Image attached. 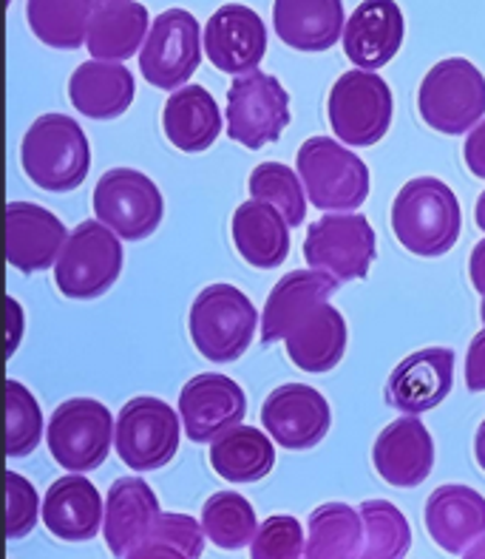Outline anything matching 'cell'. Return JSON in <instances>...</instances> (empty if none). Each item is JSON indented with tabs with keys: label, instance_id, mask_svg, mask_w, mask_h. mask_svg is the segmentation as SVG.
I'll return each instance as SVG.
<instances>
[{
	"label": "cell",
	"instance_id": "obj_1",
	"mask_svg": "<svg viewBox=\"0 0 485 559\" xmlns=\"http://www.w3.org/2000/svg\"><path fill=\"white\" fill-rule=\"evenodd\" d=\"M463 227L460 202L449 185L435 177L412 179L394 197L392 230L409 253L435 259L454 248Z\"/></svg>",
	"mask_w": 485,
	"mask_h": 559
},
{
	"label": "cell",
	"instance_id": "obj_2",
	"mask_svg": "<svg viewBox=\"0 0 485 559\" xmlns=\"http://www.w3.org/2000/svg\"><path fill=\"white\" fill-rule=\"evenodd\" d=\"M21 163L26 177L49 193H69L85 182L92 168L88 136L66 114H46L23 136Z\"/></svg>",
	"mask_w": 485,
	"mask_h": 559
},
{
	"label": "cell",
	"instance_id": "obj_3",
	"mask_svg": "<svg viewBox=\"0 0 485 559\" xmlns=\"http://www.w3.org/2000/svg\"><path fill=\"white\" fill-rule=\"evenodd\" d=\"M253 301L233 284H211L190 307L193 347L213 364H230L250 349L256 333Z\"/></svg>",
	"mask_w": 485,
	"mask_h": 559
},
{
	"label": "cell",
	"instance_id": "obj_4",
	"mask_svg": "<svg viewBox=\"0 0 485 559\" xmlns=\"http://www.w3.org/2000/svg\"><path fill=\"white\" fill-rule=\"evenodd\" d=\"M417 108H421L423 122L440 134H463L477 126L485 114L483 71L465 57L440 60L423 78Z\"/></svg>",
	"mask_w": 485,
	"mask_h": 559
},
{
	"label": "cell",
	"instance_id": "obj_5",
	"mask_svg": "<svg viewBox=\"0 0 485 559\" xmlns=\"http://www.w3.org/2000/svg\"><path fill=\"white\" fill-rule=\"evenodd\" d=\"M298 177L318 211H355L369 197V168L330 136H310L298 148Z\"/></svg>",
	"mask_w": 485,
	"mask_h": 559
},
{
	"label": "cell",
	"instance_id": "obj_6",
	"mask_svg": "<svg viewBox=\"0 0 485 559\" xmlns=\"http://www.w3.org/2000/svg\"><path fill=\"white\" fill-rule=\"evenodd\" d=\"M122 273V245L106 222H83L69 234L55 264L57 287L66 298H99Z\"/></svg>",
	"mask_w": 485,
	"mask_h": 559
},
{
	"label": "cell",
	"instance_id": "obj_7",
	"mask_svg": "<svg viewBox=\"0 0 485 559\" xmlns=\"http://www.w3.org/2000/svg\"><path fill=\"white\" fill-rule=\"evenodd\" d=\"M327 114H330V126L341 142L355 145V148L375 145L387 136L389 126H392V88L372 71H346L332 85Z\"/></svg>",
	"mask_w": 485,
	"mask_h": 559
},
{
	"label": "cell",
	"instance_id": "obj_8",
	"mask_svg": "<svg viewBox=\"0 0 485 559\" xmlns=\"http://www.w3.org/2000/svg\"><path fill=\"white\" fill-rule=\"evenodd\" d=\"M114 424L108 406L94 397H71L55 409L46 429L51 457L66 472H94L106 463L114 443Z\"/></svg>",
	"mask_w": 485,
	"mask_h": 559
},
{
	"label": "cell",
	"instance_id": "obj_9",
	"mask_svg": "<svg viewBox=\"0 0 485 559\" xmlns=\"http://www.w3.org/2000/svg\"><path fill=\"white\" fill-rule=\"evenodd\" d=\"M289 126V94L279 78L253 69L233 80L227 92V136L259 151L275 142Z\"/></svg>",
	"mask_w": 485,
	"mask_h": 559
},
{
	"label": "cell",
	"instance_id": "obj_10",
	"mask_svg": "<svg viewBox=\"0 0 485 559\" xmlns=\"http://www.w3.org/2000/svg\"><path fill=\"white\" fill-rule=\"evenodd\" d=\"M182 424L159 397H134L117 415L114 449L134 472H156L176 457Z\"/></svg>",
	"mask_w": 485,
	"mask_h": 559
},
{
	"label": "cell",
	"instance_id": "obj_11",
	"mask_svg": "<svg viewBox=\"0 0 485 559\" xmlns=\"http://www.w3.org/2000/svg\"><path fill=\"white\" fill-rule=\"evenodd\" d=\"M202 60V26L188 9H168L151 26L140 51V71L154 88H182Z\"/></svg>",
	"mask_w": 485,
	"mask_h": 559
},
{
	"label": "cell",
	"instance_id": "obj_12",
	"mask_svg": "<svg viewBox=\"0 0 485 559\" xmlns=\"http://www.w3.org/2000/svg\"><path fill=\"white\" fill-rule=\"evenodd\" d=\"M94 213L126 241L149 239L162 222V193L142 170L111 168L94 188Z\"/></svg>",
	"mask_w": 485,
	"mask_h": 559
},
{
	"label": "cell",
	"instance_id": "obj_13",
	"mask_svg": "<svg viewBox=\"0 0 485 559\" xmlns=\"http://www.w3.org/2000/svg\"><path fill=\"white\" fill-rule=\"evenodd\" d=\"M378 245L375 230L364 216H323L310 225L304 239V259L316 270L330 273L335 282L366 278L375 262Z\"/></svg>",
	"mask_w": 485,
	"mask_h": 559
},
{
	"label": "cell",
	"instance_id": "obj_14",
	"mask_svg": "<svg viewBox=\"0 0 485 559\" xmlns=\"http://www.w3.org/2000/svg\"><path fill=\"white\" fill-rule=\"evenodd\" d=\"M261 424L279 447L301 452L327 438L332 412L327 397L307 383H284L261 406Z\"/></svg>",
	"mask_w": 485,
	"mask_h": 559
},
{
	"label": "cell",
	"instance_id": "obj_15",
	"mask_svg": "<svg viewBox=\"0 0 485 559\" xmlns=\"http://www.w3.org/2000/svg\"><path fill=\"white\" fill-rule=\"evenodd\" d=\"M247 397L239 383L218 372L190 378L179 395V415L188 440L213 443L236 424L245 420Z\"/></svg>",
	"mask_w": 485,
	"mask_h": 559
},
{
	"label": "cell",
	"instance_id": "obj_16",
	"mask_svg": "<svg viewBox=\"0 0 485 559\" xmlns=\"http://www.w3.org/2000/svg\"><path fill=\"white\" fill-rule=\"evenodd\" d=\"M268 26L250 7L227 3L204 26V55L225 74H247L264 60Z\"/></svg>",
	"mask_w": 485,
	"mask_h": 559
},
{
	"label": "cell",
	"instance_id": "obj_17",
	"mask_svg": "<svg viewBox=\"0 0 485 559\" xmlns=\"http://www.w3.org/2000/svg\"><path fill=\"white\" fill-rule=\"evenodd\" d=\"M372 463L389 486L415 489L431 475L435 440L415 415H403L378 435L372 449Z\"/></svg>",
	"mask_w": 485,
	"mask_h": 559
},
{
	"label": "cell",
	"instance_id": "obj_18",
	"mask_svg": "<svg viewBox=\"0 0 485 559\" xmlns=\"http://www.w3.org/2000/svg\"><path fill=\"white\" fill-rule=\"evenodd\" d=\"M451 381L454 353L446 347L421 349L394 367L387 383V401L403 415H421L443 404L451 392Z\"/></svg>",
	"mask_w": 485,
	"mask_h": 559
},
{
	"label": "cell",
	"instance_id": "obj_19",
	"mask_svg": "<svg viewBox=\"0 0 485 559\" xmlns=\"http://www.w3.org/2000/svg\"><path fill=\"white\" fill-rule=\"evenodd\" d=\"M69 230L55 213L35 202H9L7 207V255L9 264L23 273H37L57 264Z\"/></svg>",
	"mask_w": 485,
	"mask_h": 559
},
{
	"label": "cell",
	"instance_id": "obj_20",
	"mask_svg": "<svg viewBox=\"0 0 485 559\" xmlns=\"http://www.w3.org/2000/svg\"><path fill=\"white\" fill-rule=\"evenodd\" d=\"M406 23L394 0H364L344 28V51L358 69H383L401 51Z\"/></svg>",
	"mask_w": 485,
	"mask_h": 559
},
{
	"label": "cell",
	"instance_id": "obj_21",
	"mask_svg": "<svg viewBox=\"0 0 485 559\" xmlns=\"http://www.w3.org/2000/svg\"><path fill=\"white\" fill-rule=\"evenodd\" d=\"M426 532L449 554L485 539V497L469 486H440L426 500Z\"/></svg>",
	"mask_w": 485,
	"mask_h": 559
},
{
	"label": "cell",
	"instance_id": "obj_22",
	"mask_svg": "<svg viewBox=\"0 0 485 559\" xmlns=\"http://www.w3.org/2000/svg\"><path fill=\"white\" fill-rule=\"evenodd\" d=\"M287 355L304 372H330L341 364L346 353V321L344 316L330 307V301L304 310L293 324L287 335Z\"/></svg>",
	"mask_w": 485,
	"mask_h": 559
},
{
	"label": "cell",
	"instance_id": "obj_23",
	"mask_svg": "<svg viewBox=\"0 0 485 559\" xmlns=\"http://www.w3.org/2000/svg\"><path fill=\"white\" fill-rule=\"evenodd\" d=\"M103 518H106L103 497L80 472L51 483L43 500V523L57 539L66 543H85L97 537Z\"/></svg>",
	"mask_w": 485,
	"mask_h": 559
},
{
	"label": "cell",
	"instance_id": "obj_24",
	"mask_svg": "<svg viewBox=\"0 0 485 559\" xmlns=\"http://www.w3.org/2000/svg\"><path fill=\"white\" fill-rule=\"evenodd\" d=\"M159 500L140 477L111 483L106 500V543L114 557H131L159 518Z\"/></svg>",
	"mask_w": 485,
	"mask_h": 559
},
{
	"label": "cell",
	"instance_id": "obj_25",
	"mask_svg": "<svg viewBox=\"0 0 485 559\" xmlns=\"http://www.w3.org/2000/svg\"><path fill=\"white\" fill-rule=\"evenodd\" d=\"M71 106L88 120H114L134 103V74L122 63L88 60L69 80Z\"/></svg>",
	"mask_w": 485,
	"mask_h": 559
},
{
	"label": "cell",
	"instance_id": "obj_26",
	"mask_svg": "<svg viewBox=\"0 0 485 559\" xmlns=\"http://www.w3.org/2000/svg\"><path fill=\"white\" fill-rule=\"evenodd\" d=\"M273 23L289 49L327 51L344 37V0H275Z\"/></svg>",
	"mask_w": 485,
	"mask_h": 559
},
{
	"label": "cell",
	"instance_id": "obj_27",
	"mask_svg": "<svg viewBox=\"0 0 485 559\" xmlns=\"http://www.w3.org/2000/svg\"><path fill=\"white\" fill-rule=\"evenodd\" d=\"M289 222L270 202L250 199L233 213V241L247 264L273 270L284 264L289 253Z\"/></svg>",
	"mask_w": 485,
	"mask_h": 559
},
{
	"label": "cell",
	"instance_id": "obj_28",
	"mask_svg": "<svg viewBox=\"0 0 485 559\" xmlns=\"http://www.w3.org/2000/svg\"><path fill=\"white\" fill-rule=\"evenodd\" d=\"M162 126L174 148L185 154H199L211 148L222 134V111L213 94L204 92L202 85H182L165 103Z\"/></svg>",
	"mask_w": 485,
	"mask_h": 559
},
{
	"label": "cell",
	"instance_id": "obj_29",
	"mask_svg": "<svg viewBox=\"0 0 485 559\" xmlns=\"http://www.w3.org/2000/svg\"><path fill=\"white\" fill-rule=\"evenodd\" d=\"M338 290V282L332 276H323V270H296L287 273L282 282L275 284L264 305V319H261V341L273 344L284 338L289 324L310 307L330 301L332 293Z\"/></svg>",
	"mask_w": 485,
	"mask_h": 559
},
{
	"label": "cell",
	"instance_id": "obj_30",
	"mask_svg": "<svg viewBox=\"0 0 485 559\" xmlns=\"http://www.w3.org/2000/svg\"><path fill=\"white\" fill-rule=\"evenodd\" d=\"M145 37H149V9L134 0H122L94 9L85 46L94 60L120 63L137 55Z\"/></svg>",
	"mask_w": 485,
	"mask_h": 559
},
{
	"label": "cell",
	"instance_id": "obj_31",
	"mask_svg": "<svg viewBox=\"0 0 485 559\" xmlns=\"http://www.w3.org/2000/svg\"><path fill=\"white\" fill-rule=\"evenodd\" d=\"M211 466L227 483H256L273 472L275 447L256 426L236 424L211 447Z\"/></svg>",
	"mask_w": 485,
	"mask_h": 559
},
{
	"label": "cell",
	"instance_id": "obj_32",
	"mask_svg": "<svg viewBox=\"0 0 485 559\" xmlns=\"http://www.w3.org/2000/svg\"><path fill=\"white\" fill-rule=\"evenodd\" d=\"M94 0H28L26 21L51 49H80L88 40Z\"/></svg>",
	"mask_w": 485,
	"mask_h": 559
},
{
	"label": "cell",
	"instance_id": "obj_33",
	"mask_svg": "<svg viewBox=\"0 0 485 559\" xmlns=\"http://www.w3.org/2000/svg\"><path fill=\"white\" fill-rule=\"evenodd\" d=\"M364 546V518L346 503H323L310 514V559L360 557Z\"/></svg>",
	"mask_w": 485,
	"mask_h": 559
},
{
	"label": "cell",
	"instance_id": "obj_34",
	"mask_svg": "<svg viewBox=\"0 0 485 559\" xmlns=\"http://www.w3.org/2000/svg\"><path fill=\"white\" fill-rule=\"evenodd\" d=\"M202 528L213 546L239 551V548L253 543L256 532H259V520H256L253 506L247 503L245 497L236 495V491H218L204 503Z\"/></svg>",
	"mask_w": 485,
	"mask_h": 559
},
{
	"label": "cell",
	"instance_id": "obj_35",
	"mask_svg": "<svg viewBox=\"0 0 485 559\" xmlns=\"http://www.w3.org/2000/svg\"><path fill=\"white\" fill-rule=\"evenodd\" d=\"M364 518V546L360 557L366 559H398L412 546V528L401 509L387 500H366L360 506Z\"/></svg>",
	"mask_w": 485,
	"mask_h": 559
},
{
	"label": "cell",
	"instance_id": "obj_36",
	"mask_svg": "<svg viewBox=\"0 0 485 559\" xmlns=\"http://www.w3.org/2000/svg\"><path fill=\"white\" fill-rule=\"evenodd\" d=\"M204 528L188 514H159L151 525L149 537L134 548L131 559H151V557H176V559H197L204 551Z\"/></svg>",
	"mask_w": 485,
	"mask_h": 559
},
{
	"label": "cell",
	"instance_id": "obj_37",
	"mask_svg": "<svg viewBox=\"0 0 485 559\" xmlns=\"http://www.w3.org/2000/svg\"><path fill=\"white\" fill-rule=\"evenodd\" d=\"M250 197L270 202L284 213L293 227L307 219V199H304L301 179L296 170L282 163H261L250 174Z\"/></svg>",
	"mask_w": 485,
	"mask_h": 559
},
{
	"label": "cell",
	"instance_id": "obj_38",
	"mask_svg": "<svg viewBox=\"0 0 485 559\" xmlns=\"http://www.w3.org/2000/svg\"><path fill=\"white\" fill-rule=\"evenodd\" d=\"M43 440V412L35 395L21 381H7V452L9 457H26Z\"/></svg>",
	"mask_w": 485,
	"mask_h": 559
},
{
	"label": "cell",
	"instance_id": "obj_39",
	"mask_svg": "<svg viewBox=\"0 0 485 559\" xmlns=\"http://www.w3.org/2000/svg\"><path fill=\"white\" fill-rule=\"evenodd\" d=\"M250 554L253 559H298L307 554L301 523L289 514H275L264 520L250 543Z\"/></svg>",
	"mask_w": 485,
	"mask_h": 559
},
{
	"label": "cell",
	"instance_id": "obj_40",
	"mask_svg": "<svg viewBox=\"0 0 485 559\" xmlns=\"http://www.w3.org/2000/svg\"><path fill=\"white\" fill-rule=\"evenodd\" d=\"M7 489H9V520L7 534L9 539H21L32 534L37 525V491L35 486L21 477L17 472H7Z\"/></svg>",
	"mask_w": 485,
	"mask_h": 559
},
{
	"label": "cell",
	"instance_id": "obj_41",
	"mask_svg": "<svg viewBox=\"0 0 485 559\" xmlns=\"http://www.w3.org/2000/svg\"><path fill=\"white\" fill-rule=\"evenodd\" d=\"M465 386L472 392H485V330L477 333L465 355Z\"/></svg>",
	"mask_w": 485,
	"mask_h": 559
},
{
	"label": "cell",
	"instance_id": "obj_42",
	"mask_svg": "<svg viewBox=\"0 0 485 559\" xmlns=\"http://www.w3.org/2000/svg\"><path fill=\"white\" fill-rule=\"evenodd\" d=\"M465 165L472 170L474 177L485 179V120L477 122V128H472V134L465 140Z\"/></svg>",
	"mask_w": 485,
	"mask_h": 559
},
{
	"label": "cell",
	"instance_id": "obj_43",
	"mask_svg": "<svg viewBox=\"0 0 485 559\" xmlns=\"http://www.w3.org/2000/svg\"><path fill=\"white\" fill-rule=\"evenodd\" d=\"M469 276H472L474 290L483 296V321H485V239L477 241V248L472 250V259H469Z\"/></svg>",
	"mask_w": 485,
	"mask_h": 559
},
{
	"label": "cell",
	"instance_id": "obj_44",
	"mask_svg": "<svg viewBox=\"0 0 485 559\" xmlns=\"http://www.w3.org/2000/svg\"><path fill=\"white\" fill-rule=\"evenodd\" d=\"M474 454H477L480 468L485 472V420L480 424V429H477V440H474Z\"/></svg>",
	"mask_w": 485,
	"mask_h": 559
},
{
	"label": "cell",
	"instance_id": "obj_45",
	"mask_svg": "<svg viewBox=\"0 0 485 559\" xmlns=\"http://www.w3.org/2000/svg\"><path fill=\"white\" fill-rule=\"evenodd\" d=\"M474 222H477L480 230H485V191L480 193L477 199V207H474Z\"/></svg>",
	"mask_w": 485,
	"mask_h": 559
},
{
	"label": "cell",
	"instance_id": "obj_46",
	"mask_svg": "<svg viewBox=\"0 0 485 559\" xmlns=\"http://www.w3.org/2000/svg\"><path fill=\"white\" fill-rule=\"evenodd\" d=\"M465 557L469 559H477V557H485V546L483 548H469V551H465Z\"/></svg>",
	"mask_w": 485,
	"mask_h": 559
},
{
	"label": "cell",
	"instance_id": "obj_47",
	"mask_svg": "<svg viewBox=\"0 0 485 559\" xmlns=\"http://www.w3.org/2000/svg\"><path fill=\"white\" fill-rule=\"evenodd\" d=\"M108 3H122V0H94V7H108Z\"/></svg>",
	"mask_w": 485,
	"mask_h": 559
}]
</instances>
